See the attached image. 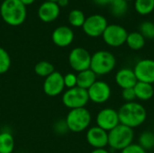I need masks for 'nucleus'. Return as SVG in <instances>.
Returning <instances> with one entry per match:
<instances>
[{
  "instance_id": "obj_1",
  "label": "nucleus",
  "mask_w": 154,
  "mask_h": 153,
  "mask_svg": "<svg viewBox=\"0 0 154 153\" xmlns=\"http://www.w3.org/2000/svg\"><path fill=\"white\" fill-rule=\"evenodd\" d=\"M121 124L132 129L141 126L147 119L145 107L138 102H126L117 111Z\"/></svg>"
},
{
  "instance_id": "obj_2",
  "label": "nucleus",
  "mask_w": 154,
  "mask_h": 153,
  "mask_svg": "<svg viewBox=\"0 0 154 153\" xmlns=\"http://www.w3.org/2000/svg\"><path fill=\"white\" fill-rule=\"evenodd\" d=\"M0 15L8 25H21L26 19V6L20 0H4L0 5Z\"/></svg>"
},
{
  "instance_id": "obj_3",
  "label": "nucleus",
  "mask_w": 154,
  "mask_h": 153,
  "mask_svg": "<svg viewBox=\"0 0 154 153\" xmlns=\"http://www.w3.org/2000/svg\"><path fill=\"white\" fill-rule=\"evenodd\" d=\"M134 129L119 124L108 132V146L114 151H121L134 143Z\"/></svg>"
},
{
  "instance_id": "obj_4",
  "label": "nucleus",
  "mask_w": 154,
  "mask_h": 153,
  "mask_svg": "<svg viewBox=\"0 0 154 153\" xmlns=\"http://www.w3.org/2000/svg\"><path fill=\"white\" fill-rule=\"evenodd\" d=\"M116 66L115 55L108 50H97L91 55L90 69L97 76H105L111 73Z\"/></svg>"
},
{
  "instance_id": "obj_5",
  "label": "nucleus",
  "mask_w": 154,
  "mask_h": 153,
  "mask_svg": "<svg viewBox=\"0 0 154 153\" xmlns=\"http://www.w3.org/2000/svg\"><path fill=\"white\" fill-rule=\"evenodd\" d=\"M91 119V114L86 107L71 109L66 116L65 124L69 131L81 133L88 128Z\"/></svg>"
},
{
  "instance_id": "obj_6",
  "label": "nucleus",
  "mask_w": 154,
  "mask_h": 153,
  "mask_svg": "<svg viewBox=\"0 0 154 153\" xmlns=\"http://www.w3.org/2000/svg\"><path fill=\"white\" fill-rule=\"evenodd\" d=\"M62 103L63 105L71 109L82 108L87 106L89 101L88 90L75 87L69 89H67L62 95Z\"/></svg>"
},
{
  "instance_id": "obj_7",
  "label": "nucleus",
  "mask_w": 154,
  "mask_h": 153,
  "mask_svg": "<svg viewBox=\"0 0 154 153\" xmlns=\"http://www.w3.org/2000/svg\"><path fill=\"white\" fill-rule=\"evenodd\" d=\"M128 32L126 29L119 24H108L104 33L102 34L103 40L110 47H120L126 41Z\"/></svg>"
},
{
  "instance_id": "obj_8",
  "label": "nucleus",
  "mask_w": 154,
  "mask_h": 153,
  "mask_svg": "<svg viewBox=\"0 0 154 153\" xmlns=\"http://www.w3.org/2000/svg\"><path fill=\"white\" fill-rule=\"evenodd\" d=\"M90 62L91 54L82 47L74 48L69 54V64L78 73L90 69Z\"/></svg>"
},
{
  "instance_id": "obj_9",
  "label": "nucleus",
  "mask_w": 154,
  "mask_h": 153,
  "mask_svg": "<svg viewBox=\"0 0 154 153\" xmlns=\"http://www.w3.org/2000/svg\"><path fill=\"white\" fill-rule=\"evenodd\" d=\"M107 25L108 23L105 16L101 14H92L86 18L82 29L88 36L97 38L102 36Z\"/></svg>"
},
{
  "instance_id": "obj_10",
  "label": "nucleus",
  "mask_w": 154,
  "mask_h": 153,
  "mask_svg": "<svg viewBox=\"0 0 154 153\" xmlns=\"http://www.w3.org/2000/svg\"><path fill=\"white\" fill-rule=\"evenodd\" d=\"M88 98L91 102L101 105L107 102L112 95L111 87L103 80H97L88 89Z\"/></svg>"
},
{
  "instance_id": "obj_11",
  "label": "nucleus",
  "mask_w": 154,
  "mask_h": 153,
  "mask_svg": "<svg viewBox=\"0 0 154 153\" xmlns=\"http://www.w3.org/2000/svg\"><path fill=\"white\" fill-rule=\"evenodd\" d=\"M134 72L138 81L154 84V60L143 59L136 62Z\"/></svg>"
},
{
  "instance_id": "obj_12",
  "label": "nucleus",
  "mask_w": 154,
  "mask_h": 153,
  "mask_svg": "<svg viewBox=\"0 0 154 153\" xmlns=\"http://www.w3.org/2000/svg\"><path fill=\"white\" fill-rule=\"evenodd\" d=\"M96 122L97 126L106 132H110L120 124L117 111L110 107L100 110L97 115Z\"/></svg>"
},
{
  "instance_id": "obj_13",
  "label": "nucleus",
  "mask_w": 154,
  "mask_h": 153,
  "mask_svg": "<svg viewBox=\"0 0 154 153\" xmlns=\"http://www.w3.org/2000/svg\"><path fill=\"white\" fill-rule=\"evenodd\" d=\"M65 88L63 75L59 71H54L52 74L45 78L43 82V91L49 96H57L61 94Z\"/></svg>"
},
{
  "instance_id": "obj_14",
  "label": "nucleus",
  "mask_w": 154,
  "mask_h": 153,
  "mask_svg": "<svg viewBox=\"0 0 154 153\" xmlns=\"http://www.w3.org/2000/svg\"><path fill=\"white\" fill-rule=\"evenodd\" d=\"M88 143L94 149H105L108 145V132L98 126H93L87 131Z\"/></svg>"
},
{
  "instance_id": "obj_15",
  "label": "nucleus",
  "mask_w": 154,
  "mask_h": 153,
  "mask_svg": "<svg viewBox=\"0 0 154 153\" xmlns=\"http://www.w3.org/2000/svg\"><path fill=\"white\" fill-rule=\"evenodd\" d=\"M53 43L60 48L69 46L74 40V32L69 26L61 25L54 29L51 34Z\"/></svg>"
},
{
  "instance_id": "obj_16",
  "label": "nucleus",
  "mask_w": 154,
  "mask_h": 153,
  "mask_svg": "<svg viewBox=\"0 0 154 153\" xmlns=\"http://www.w3.org/2000/svg\"><path fill=\"white\" fill-rule=\"evenodd\" d=\"M60 12V8L56 2L45 1L38 9V16L40 20L44 23H51L59 17Z\"/></svg>"
},
{
  "instance_id": "obj_17",
  "label": "nucleus",
  "mask_w": 154,
  "mask_h": 153,
  "mask_svg": "<svg viewBox=\"0 0 154 153\" xmlns=\"http://www.w3.org/2000/svg\"><path fill=\"white\" fill-rule=\"evenodd\" d=\"M116 85L122 89L133 88L138 82L134 69L129 68H123L119 69L115 76Z\"/></svg>"
},
{
  "instance_id": "obj_18",
  "label": "nucleus",
  "mask_w": 154,
  "mask_h": 153,
  "mask_svg": "<svg viewBox=\"0 0 154 153\" xmlns=\"http://www.w3.org/2000/svg\"><path fill=\"white\" fill-rule=\"evenodd\" d=\"M134 94L137 99L141 101H148L154 96V87L152 84L138 81L134 87Z\"/></svg>"
},
{
  "instance_id": "obj_19",
  "label": "nucleus",
  "mask_w": 154,
  "mask_h": 153,
  "mask_svg": "<svg viewBox=\"0 0 154 153\" xmlns=\"http://www.w3.org/2000/svg\"><path fill=\"white\" fill-rule=\"evenodd\" d=\"M97 76L90 69H86L77 74V87L88 90L96 81Z\"/></svg>"
},
{
  "instance_id": "obj_20",
  "label": "nucleus",
  "mask_w": 154,
  "mask_h": 153,
  "mask_svg": "<svg viewBox=\"0 0 154 153\" xmlns=\"http://www.w3.org/2000/svg\"><path fill=\"white\" fill-rule=\"evenodd\" d=\"M125 43L133 50H140L145 45V38L139 32H129Z\"/></svg>"
},
{
  "instance_id": "obj_21",
  "label": "nucleus",
  "mask_w": 154,
  "mask_h": 153,
  "mask_svg": "<svg viewBox=\"0 0 154 153\" xmlns=\"http://www.w3.org/2000/svg\"><path fill=\"white\" fill-rule=\"evenodd\" d=\"M14 149V139L10 133H0V153H12Z\"/></svg>"
},
{
  "instance_id": "obj_22",
  "label": "nucleus",
  "mask_w": 154,
  "mask_h": 153,
  "mask_svg": "<svg viewBox=\"0 0 154 153\" xmlns=\"http://www.w3.org/2000/svg\"><path fill=\"white\" fill-rule=\"evenodd\" d=\"M135 11L141 15H147L154 10V0H134Z\"/></svg>"
},
{
  "instance_id": "obj_23",
  "label": "nucleus",
  "mask_w": 154,
  "mask_h": 153,
  "mask_svg": "<svg viewBox=\"0 0 154 153\" xmlns=\"http://www.w3.org/2000/svg\"><path fill=\"white\" fill-rule=\"evenodd\" d=\"M54 71V66L51 62L46 60H42L34 66V72L36 73V75L42 78H47Z\"/></svg>"
},
{
  "instance_id": "obj_24",
  "label": "nucleus",
  "mask_w": 154,
  "mask_h": 153,
  "mask_svg": "<svg viewBox=\"0 0 154 153\" xmlns=\"http://www.w3.org/2000/svg\"><path fill=\"white\" fill-rule=\"evenodd\" d=\"M69 23L71 26L73 27H82L85 20H86V16L84 14V13L79 10V9H73L69 12Z\"/></svg>"
},
{
  "instance_id": "obj_25",
  "label": "nucleus",
  "mask_w": 154,
  "mask_h": 153,
  "mask_svg": "<svg viewBox=\"0 0 154 153\" xmlns=\"http://www.w3.org/2000/svg\"><path fill=\"white\" fill-rule=\"evenodd\" d=\"M108 5L110 6L111 13L116 16L124 15L128 9V5L125 0H111Z\"/></svg>"
},
{
  "instance_id": "obj_26",
  "label": "nucleus",
  "mask_w": 154,
  "mask_h": 153,
  "mask_svg": "<svg viewBox=\"0 0 154 153\" xmlns=\"http://www.w3.org/2000/svg\"><path fill=\"white\" fill-rule=\"evenodd\" d=\"M138 144L145 151L151 150L154 147V133L152 132H143L138 138Z\"/></svg>"
},
{
  "instance_id": "obj_27",
  "label": "nucleus",
  "mask_w": 154,
  "mask_h": 153,
  "mask_svg": "<svg viewBox=\"0 0 154 153\" xmlns=\"http://www.w3.org/2000/svg\"><path fill=\"white\" fill-rule=\"evenodd\" d=\"M139 32L146 39L153 40L154 38V23L150 21L143 22L139 26Z\"/></svg>"
},
{
  "instance_id": "obj_28",
  "label": "nucleus",
  "mask_w": 154,
  "mask_h": 153,
  "mask_svg": "<svg viewBox=\"0 0 154 153\" xmlns=\"http://www.w3.org/2000/svg\"><path fill=\"white\" fill-rule=\"evenodd\" d=\"M11 67V58L8 52L0 47V75L5 74Z\"/></svg>"
},
{
  "instance_id": "obj_29",
  "label": "nucleus",
  "mask_w": 154,
  "mask_h": 153,
  "mask_svg": "<svg viewBox=\"0 0 154 153\" xmlns=\"http://www.w3.org/2000/svg\"><path fill=\"white\" fill-rule=\"evenodd\" d=\"M63 80H64V86L68 89L77 87V75L74 73L69 72L66 75H64Z\"/></svg>"
},
{
  "instance_id": "obj_30",
  "label": "nucleus",
  "mask_w": 154,
  "mask_h": 153,
  "mask_svg": "<svg viewBox=\"0 0 154 153\" xmlns=\"http://www.w3.org/2000/svg\"><path fill=\"white\" fill-rule=\"evenodd\" d=\"M120 153H147L138 143H132L125 149L122 150Z\"/></svg>"
},
{
  "instance_id": "obj_31",
  "label": "nucleus",
  "mask_w": 154,
  "mask_h": 153,
  "mask_svg": "<svg viewBox=\"0 0 154 153\" xmlns=\"http://www.w3.org/2000/svg\"><path fill=\"white\" fill-rule=\"evenodd\" d=\"M122 97L125 101V103L126 102H134L136 99L134 87L133 88L123 89V91H122Z\"/></svg>"
},
{
  "instance_id": "obj_32",
  "label": "nucleus",
  "mask_w": 154,
  "mask_h": 153,
  "mask_svg": "<svg viewBox=\"0 0 154 153\" xmlns=\"http://www.w3.org/2000/svg\"><path fill=\"white\" fill-rule=\"evenodd\" d=\"M56 3L58 4L60 8V7H65V6H67L69 5V0H58Z\"/></svg>"
},
{
  "instance_id": "obj_33",
  "label": "nucleus",
  "mask_w": 154,
  "mask_h": 153,
  "mask_svg": "<svg viewBox=\"0 0 154 153\" xmlns=\"http://www.w3.org/2000/svg\"><path fill=\"white\" fill-rule=\"evenodd\" d=\"M111 0H94V2L98 5H106L110 3Z\"/></svg>"
},
{
  "instance_id": "obj_34",
  "label": "nucleus",
  "mask_w": 154,
  "mask_h": 153,
  "mask_svg": "<svg viewBox=\"0 0 154 153\" xmlns=\"http://www.w3.org/2000/svg\"><path fill=\"white\" fill-rule=\"evenodd\" d=\"M90 153H110L107 150L105 149H94Z\"/></svg>"
},
{
  "instance_id": "obj_35",
  "label": "nucleus",
  "mask_w": 154,
  "mask_h": 153,
  "mask_svg": "<svg viewBox=\"0 0 154 153\" xmlns=\"http://www.w3.org/2000/svg\"><path fill=\"white\" fill-rule=\"evenodd\" d=\"M25 6H27V5H32V4H33L34 2H35V0H20Z\"/></svg>"
},
{
  "instance_id": "obj_36",
  "label": "nucleus",
  "mask_w": 154,
  "mask_h": 153,
  "mask_svg": "<svg viewBox=\"0 0 154 153\" xmlns=\"http://www.w3.org/2000/svg\"><path fill=\"white\" fill-rule=\"evenodd\" d=\"M45 1H51V2H57L58 0H45Z\"/></svg>"
},
{
  "instance_id": "obj_37",
  "label": "nucleus",
  "mask_w": 154,
  "mask_h": 153,
  "mask_svg": "<svg viewBox=\"0 0 154 153\" xmlns=\"http://www.w3.org/2000/svg\"><path fill=\"white\" fill-rule=\"evenodd\" d=\"M126 2H129V1H133V0H125Z\"/></svg>"
},
{
  "instance_id": "obj_38",
  "label": "nucleus",
  "mask_w": 154,
  "mask_h": 153,
  "mask_svg": "<svg viewBox=\"0 0 154 153\" xmlns=\"http://www.w3.org/2000/svg\"><path fill=\"white\" fill-rule=\"evenodd\" d=\"M153 43H154V38H153Z\"/></svg>"
}]
</instances>
